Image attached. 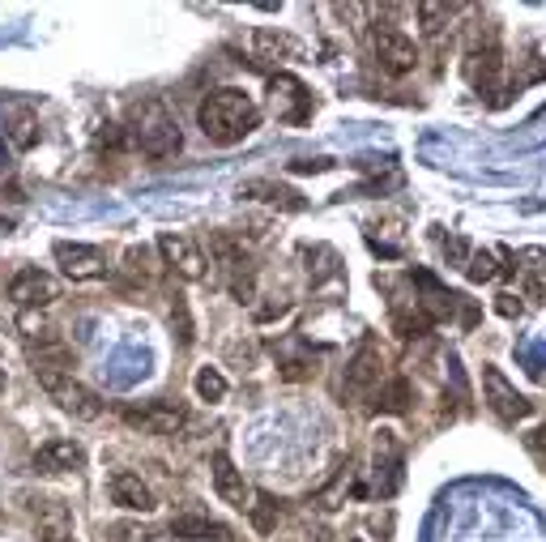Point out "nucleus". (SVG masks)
<instances>
[{"label": "nucleus", "mask_w": 546, "mask_h": 542, "mask_svg": "<svg viewBox=\"0 0 546 542\" xmlns=\"http://www.w3.org/2000/svg\"><path fill=\"white\" fill-rule=\"evenodd\" d=\"M197 124L214 146H239V141L261 124V107H256L252 94H244L239 86H222V90H210L201 99Z\"/></svg>", "instance_id": "1"}, {"label": "nucleus", "mask_w": 546, "mask_h": 542, "mask_svg": "<svg viewBox=\"0 0 546 542\" xmlns=\"http://www.w3.org/2000/svg\"><path fill=\"white\" fill-rule=\"evenodd\" d=\"M128 141L146 154V158H171L180 154L184 137H180V124L163 103H141L133 111V129H128Z\"/></svg>", "instance_id": "2"}, {"label": "nucleus", "mask_w": 546, "mask_h": 542, "mask_svg": "<svg viewBox=\"0 0 546 542\" xmlns=\"http://www.w3.org/2000/svg\"><path fill=\"white\" fill-rule=\"evenodd\" d=\"M39 376V385H43V393L52 397V402H60V410H69L73 419H99L103 414V397L94 393V389H86L82 380H73V372H35Z\"/></svg>", "instance_id": "3"}, {"label": "nucleus", "mask_w": 546, "mask_h": 542, "mask_svg": "<svg viewBox=\"0 0 546 542\" xmlns=\"http://www.w3.org/2000/svg\"><path fill=\"white\" fill-rule=\"evenodd\" d=\"M120 419L141 436H175L184 427V406L171 402V397H158V402H141V406H124Z\"/></svg>", "instance_id": "4"}, {"label": "nucleus", "mask_w": 546, "mask_h": 542, "mask_svg": "<svg viewBox=\"0 0 546 542\" xmlns=\"http://www.w3.org/2000/svg\"><path fill=\"white\" fill-rule=\"evenodd\" d=\"M483 402L491 406V414L500 423H521V419H529L534 414V402H529L525 393H517L508 385V376L500 372V368H483Z\"/></svg>", "instance_id": "5"}, {"label": "nucleus", "mask_w": 546, "mask_h": 542, "mask_svg": "<svg viewBox=\"0 0 546 542\" xmlns=\"http://www.w3.org/2000/svg\"><path fill=\"white\" fill-rule=\"evenodd\" d=\"M269 107H273V116H278L282 124H303L312 116V94H308V86H303L299 77L273 73L269 77Z\"/></svg>", "instance_id": "6"}, {"label": "nucleus", "mask_w": 546, "mask_h": 542, "mask_svg": "<svg viewBox=\"0 0 546 542\" xmlns=\"http://www.w3.org/2000/svg\"><path fill=\"white\" fill-rule=\"evenodd\" d=\"M372 52H376V65L389 77H406L414 65H419L414 43L401 35V30H393V26H376L372 30Z\"/></svg>", "instance_id": "7"}, {"label": "nucleus", "mask_w": 546, "mask_h": 542, "mask_svg": "<svg viewBox=\"0 0 546 542\" xmlns=\"http://www.w3.org/2000/svg\"><path fill=\"white\" fill-rule=\"evenodd\" d=\"M380 385H384V355H380V346L367 338L355 350V359L346 363V397H367Z\"/></svg>", "instance_id": "8"}, {"label": "nucleus", "mask_w": 546, "mask_h": 542, "mask_svg": "<svg viewBox=\"0 0 546 542\" xmlns=\"http://www.w3.org/2000/svg\"><path fill=\"white\" fill-rule=\"evenodd\" d=\"M56 265H60V274L73 278V282L107 278V257L99 248H90V244H69V239H60V244H56Z\"/></svg>", "instance_id": "9"}, {"label": "nucleus", "mask_w": 546, "mask_h": 542, "mask_svg": "<svg viewBox=\"0 0 546 542\" xmlns=\"http://www.w3.org/2000/svg\"><path fill=\"white\" fill-rule=\"evenodd\" d=\"M9 299L18 308H47L60 299V286L52 274H43V269H22V274L9 282Z\"/></svg>", "instance_id": "10"}, {"label": "nucleus", "mask_w": 546, "mask_h": 542, "mask_svg": "<svg viewBox=\"0 0 546 542\" xmlns=\"http://www.w3.org/2000/svg\"><path fill=\"white\" fill-rule=\"evenodd\" d=\"M158 252H163V261L175 269L180 278L188 282H201L205 278V257H201V248L192 244L188 235H158Z\"/></svg>", "instance_id": "11"}, {"label": "nucleus", "mask_w": 546, "mask_h": 542, "mask_svg": "<svg viewBox=\"0 0 546 542\" xmlns=\"http://www.w3.org/2000/svg\"><path fill=\"white\" fill-rule=\"evenodd\" d=\"M401 487V449H397V436L389 427L376 432V478H372V491L389 500L393 491Z\"/></svg>", "instance_id": "12"}, {"label": "nucleus", "mask_w": 546, "mask_h": 542, "mask_svg": "<svg viewBox=\"0 0 546 542\" xmlns=\"http://www.w3.org/2000/svg\"><path fill=\"white\" fill-rule=\"evenodd\" d=\"M107 496H111V504L128 508V513H154V508H158L154 491L141 483V474H133V470H116V474H111Z\"/></svg>", "instance_id": "13"}, {"label": "nucleus", "mask_w": 546, "mask_h": 542, "mask_svg": "<svg viewBox=\"0 0 546 542\" xmlns=\"http://www.w3.org/2000/svg\"><path fill=\"white\" fill-rule=\"evenodd\" d=\"M30 466H35V474H69L86 466V449L77 440H47Z\"/></svg>", "instance_id": "14"}, {"label": "nucleus", "mask_w": 546, "mask_h": 542, "mask_svg": "<svg viewBox=\"0 0 546 542\" xmlns=\"http://www.w3.org/2000/svg\"><path fill=\"white\" fill-rule=\"evenodd\" d=\"M214 491H218L222 504H231V508H239V513H248L252 491H248L244 474L235 470V461L227 453H214Z\"/></svg>", "instance_id": "15"}, {"label": "nucleus", "mask_w": 546, "mask_h": 542, "mask_svg": "<svg viewBox=\"0 0 546 542\" xmlns=\"http://www.w3.org/2000/svg\"><path fill=\"white\" fill-rule=\"evenodd\" d=\"M171 538H188V542H231V530L214 517H205L201 508H188V513L171 517Z\"/></svg>", "instance_id": "16"}, {"label": "nucleus", "mask_w": 546, "mask_h": 542, "mask_svg": "<svg viewBox=\"0 0 546 542\" xmlns=\"http://www.w3.org/2000/svg\"><path fill=\"white\" fill-rule=\"evenodd\" d=\"M239 197L244 201H265V205H278V210H308V201H303L295 188H286V184H273V180H248V184H239Z\"/></svg>", "instance_id": "17"}, {"label": "nucleus", "mask_w": 546, "mask_h": 542, "mask_svg": "<svg viewBox=\"0 0 546 542\" xmlns=\"http://www.w3.org/2000/svg\"><path fill=\"white\" fill-rule=\"evenodd\" d=\"M500 47H478V52H465V82H470L474 90H491L495 82H500Z\"/></svg>", "instance_id": "18"}, {"label": "nucleus", "mask_w": 546, "mask_h": 542, "mask_svg": "<svg viewBox=\"0 0 546 542\" xmlns=\"http://www.w3.org/2000/svg\"><path fill=\"white\" fill-rule=\"evenodd\" d=\"M39 542H77L69 525V508L60 500H43L39 508Z\"/></svg>", "instance_id": "19"}, {"label": "nucleus", "mask_w": 546, "mask_h": 542, "mask_svg": "<svg viewBox=\"0 0 546 542\" xmlns=\"http://www.w3.org/2000/svg\"><path fill=\"white\" fill-rule=\"evenodd\" d=\"M30 363H35V372H73V346H64L60 338H43L35 350H30Z\"/></svg>", "instance_id": "20"}, {"label": "nucleus", "mask_w": 546, "mask_h": 542, "mask_svg": "<svg viewBox=\"0 0 546 542\" xmlns=\"http://www.w3.org/2000/svg\"><path fill=\"white\" fill-rule=\"evenodd\" d=\"M303 261H308V278L312 286H325V282H342V261L329 244H312L303 248Z\"/></svg>", "instance_id": "21"}, {"label": "nucleus", "mask_w": 546, "mask_h": 542, "mask_svg": "<svg viewBox=\"0 0 546 542\" xmlns=\"http://www.w3.org/2000/svg\"><path fill=\"white\" fill-rule=\"evenodd\" d=\"M5 133H9V141H13V150H30V146L39 141V116H35L30 107H13Z\"/></svg>", "instance_id": "22"}, {"label": "nucleus", "mask_w": 546, "mask_h": 542, "mask_svg": "<svg viewBox=\"0 0 546 542\" xmlns=\"http://www.w3.org/2000/svg\"><path fill=\"white\" fill-rule=\"evenodd\" d=\"M410 402H414V389H410L406 376H393V380H384V385L376 389V406L384 414H406Z\"/></svg>", "instance_id": "23"}, {"label": "nucleus", "mask_w": 546, "mask_h": 542, "mask_svg": "<svg viewBox=\"0 0 546 542\" xmlns=\"http://www.w3.org/2000/svg\"><path fill=\"white\" fill-rule=\"evenodd\" d=\"M295 43L286 35H273V30H256V65H278L282 56H291Z\"/></svg>", "instance_id": "24"}, {"label": "nucleus", "mask_w": 546, "mask_h": 542, "mask_svg": "<svg viewBox=\"0 0 546 542\" xmlns=\"http://www.w3.org/2000/svg\"><path fill=\"white\" fill-rule=\"evenodd\" d=\"M248 517H252V525H256V534H269L273 525H278L282 508H278V500H273V496H265V491H256L252 504H248Z\"/></svg>", "instance_id": "25"}, {"label": "nucleus", "mask_w": 546, "mask_h": 542, "mask_svg": "<svg viewBox=\"0 0 546 542\" xmlns=\"http://www.w3.org/2000/svg\"><path fill=\"white\" fill-rule=\"evenodd\" d=\"M192 389H197L201 402H222V397H227V376L218 368H201L197 380H192Z\"/></svg>", "instance_id": "26"}, {"label": "nucleus", "mask_w": 546, "mask_h": 542, "mask_svg": "<svg viewBox=\"0 0 546 542\" xmlns=\"http://www.w3.org/2000/svg\"><path fill=\"white\" fill-rule=\"evenodd\" d=\"M500 274V265H495L491 252H470V261H465V278L470 282H491Z\"/></svg>", "instance_id": "27"}, {"label": "nucleus", "mask_w": 546, "mask_h": 542, "mask_svg": "<svg viewBox=\"0 0 546 542\" xmlns=\"http://www.w3.org/2000/svg\"><path fill=\"white\" fill-rule=\"evenodd\" d=\"M111 542H154V530L150 525H137V521H116L107 530Z\"/></svg>", "instance_id": "28"}, {"label": "nucleus", "mask_w": 546, "mask_h": 542, "mask_svg": "<svg viewBox=\"0 0 546 542\" xmlns=\"http://www.w3.org/2000/svg\"><path fill=\"white\" fill-rule=\"evenodd\" d=\"M124 265H128V274H137V278H154V265H150V248H128L124 252Z\"/></svg>", "instance_id": "29"}, {"label": "nucleus", "mask_w": 546, "mask_h": 542, "mask_svg": "<svg viewBox=\"0 0 546 542\" xmlns=\"http://www.w3.org/2000/svg\"><path fill=\"white\" fill-rule=\"evenodd\" d=\"M171 321L180 325V342H184V346H192V338H197V333H192V316H188L184 295H175V304H171Z\"/></svg>", "instance_id": "30"}, {"label": "nucleus", "mask_w": 546, "mask_h": 542, "mask_svg": "<svg viewBox=\"0 0 546 542\" xmlns=\"http://www.w3.org/2000/svg\"><path fill=\"white\" fill-rule=\"evenodd\" d=\"M448 13H453L448 5H419V18H423V30H427V35H436V30L448 22Z\"/></svg>", "instance_id": "31"}, {"label": "nucleus", "mask_w": 546, "mask_h": 542, "mask_svg": "<svg viewBox=\"0 0 546 542\" xmlns=\"http://www.w3.org/2000/svg\"><path fill=\"white\" fill-rule=\"evenodd\" d=\"M470 252H474V248L465 244L461 235H453V239H448V244H444V261H448V265H461V269H465V261H470Z\"/></svg>", "instance_id": "32"}, {"label": "nucleus", "mask_w": 546, "mask_h": 542, "mask_svg": "<svg viewBox=\"0 0 546 542\" xmlns=\"http://www.w3.org/2000/svg\"><path fill=\"white\" fill-rule=\"evenodd\" d=\"M329 167H333V158H299V163H291L295 175H308V171L320 175V171H329Z\"/></svg>", "instance_id": "33"}, {"label": "nucleus", "mask_w": 546, "mask_h": 542, "mask_svg": "<svg viewBox=\"0 0 546 542\" xmlns=\"http://www.w3.org/2000/svg\"><path fill=\"white\" fill-rule=\"evenodd\" d=\"M495 312H500V316H508V321H512V316H521V299L512 295V291L495 295Z\"/></svg>", "instance_id": "34"}, {"label": "nucleus", "mask_w": 546, "mask_h": 542, "mask_svg": "<svg viewBox=\"0 0 546 542\" xmlns=\"http://www.w3.org/2000/svg\"><path fill=\"white\" fill-rule=\"evenodd\" d=\"M525 444H529V453H534L538 461H546V423H538L534 432L525 436Z\"/></svg>", "instance_id": "35"}, {"label": "nucleus", "mask_w": 546, "mask_h": 542, "mask_svg": "<svg viewBox=\"0 0 546 542\" xmlns=\"http://www.w3.org/2000/svg\"><path fill=\"white\" fill-rule=\"evenodd\" d=\"M295 304H291V299H278V304H265V308H256V321H273V316H286V312H291Z\"/></svg>", "instance_id": "36"}, {"label": "nucleus", "mask_w": 546, "mask_h": 542, "mask_svg": "<svg viewBox=\"0 0 546 542\" xmlns=\"http://www.w3.org/2000/svg\"><path fill=\"white\" fill-rule=\"evenodd\" d=\"M521 261H529V269H534V274H542V269H546V252H542V248H525Z\"/></svg>", "instance_id": "37"}, {"label": "nucleus", "mask_w": 546, "mask_h": 542, "mask_svg": "<svg viewBox=\"0 0 546 542\" xmlns=\"http://www.w3.org/2000/svg\"><path fill=\"white\" fill-rule=\"evenodd\" d=\"M367 525H372V530H376V534H389V530H393V517H389V513H384V517H372V521H367Z\"/></svg>", "instance_id": "38"}, {"label": "nucleus", "mask_w": 546, "mask_h": 542, "mask_svg": "<svg viewBox=\"0 0 546 542\" xmlns=\"http://www.w3.org/2000/svg\"><path fill=\"white\" fill-rule=\"evenodd\" d=\"M0 393H5V368H0Z\"/></svg>", "instance_id": "39"}, {"label": "nucleus", "mask_w": 546, "mask_h": 542, "mask_svg": "<svg viewBox=\"0 0 546 542\" xmlns=\"http://www.w3.org/2000/svg\"><path fill=\"white\" fill-rule=\"evenodd\" d=\"M346 542H359V538H346Z\"/></svg>", "instance_id": "40"}]
</instances>
